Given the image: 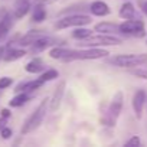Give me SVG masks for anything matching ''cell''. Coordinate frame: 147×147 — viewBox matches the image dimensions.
I'll return each mask as SVG.
<instances>
[{
    "instance_id": "6da1fadb",
    "label": "cell",
    "mask_w": 147,
    "mask_h": 147,
    "mask_svg": "<svg viewBox=\"0 0 147 147\" xmlns=\"http://www.w3.org/2000/svg\"><path fill=\"white\" fill-rule=\"evenodd\" d=\"M48 110H49V98H45L39 102L36 110L25 120V123L22 125V130H20V134L25 136V134H29V133H33L35 130H38L40 127V124L43 123Z\"/></svg>"
},
{
    "instance_id": "7a4b0ae2",
    "label": "cell",
    "mask_w": 147,
    "mask_h": 147,
    "mask_svg": "<svg viewBox=\"0 0 147 147\" xmlns=\"http://www.w3.org/2000/svg\"><path fill=\"white\" fill-rule=\"evenodd\" d=\"M123 105H124V94H123V91H117L114 94V97H113L108 108H107L105 115L101 118L102 125L110 127V128L115 127V124H117V121H118V118L121 115Z\"/></svg>"
},
{
    "instance_id": "3957f363",
    "label": "cell",
    "mask_w": 147,
    "mask_h": 147,
    "mask_svg": "<svg viewBox=\"0 0 147 147\" xmlns=\"http://www.w3.org/2000/svg\"><path fill=\"white\" fill-rule=\"evenodd\" d=\"M110 65H114L117 68H134L147 63V53H123V55H115L110 56L107 59Z\"/></svg>"
},
{
    "instance_id": "277c9868",
    "label": "cell",
    "mask_w": 147,
    "mask_h": 147,
    "mask_svg": "<svg viewBox=\"0 0 147 147\" xmlns=\"http://www.w3.org/2000/svg\"><path fill=\"white\" fill-rule=\"evenodd\" d=\"M110 52L104 48H84V49H69L66 62L72 61H95L108 58Z\"/></svg>"
},
{
    "instance_id": "5b68a950",
    "label": "cell",
    "mask_w": 147,
    "mask_h": 147,
    "mask_svg": "<svg viewBox=\"0 0 147 147\" xmlns=\"http://www.w3.org/2000/svg\"><path fill=\"white\" fill-rule=\"evenodd\" d=\"M123 40L117 35H107V33H98V35H91L85 40L80 42V46L82 48H104V46H118L121 45Z\"/></svg>"
},
{
    "instance_id": "8992f818",
    "label": "cell",
    "mask_w": 147,
    "mask_h": 147,
    "mask_svg": "<svg viewBox=\"0 0 147 147\" xmlns=\"http://www.w3.org/2000/svg\"><path fill=\"white\" fill-rule=\"evenodd\" d=\"M91 22H92L91 16H88L85 13H71V15H63L61 19H58L55 23V28L58 30H62V29H68V28L87 26Z\"/></svg>"
},
{
    "instance_id": "52a82bcc",
    "label": "cell",
    "mask_w": 147,
    "mask_h": 147,
    "mask_svg": "<svg viewBox=\"0 0 147 147\" xmlns=\"http://www.w3.org/2000/svg\"><path fill=\"white\" fill-rule=\"evenodd\" d=\"M120 32L128 38H144L147 35L146 25L141 19H130L120 23Z\"/></svg>"
},
{
    "instance_id": "ba28073f",
    "label": "cell",
    "mask_w": 147,
    "mask_h": 147,
    "mask_svg": "<svg viewBox=\"0 0 147 147\" xmlns=\"http://www.w3.org/2000/svg\"><path fill=\"white\" fill-rule=\"evenodd\" d=\"M56 45H63V39L52 38V36H48V35L45 33L43 36H40V38L30 46V51H32L33 53H39V52H43L45 49L52 48V46H56Z\"/></svg>"
},
{
    "instance_id": "9c48e42d",
    "label": "cell",
    "mask_w": 147,
    "mask_h": 147,
    "mask_svg": "<svg viewBox=\"0 0 147 147\" xmlns=\"http://www.w3.org/2000/svg\"><path fill=\"white\" fill-rule=\"evenodd\" d=\"M65 88H66V82L65 81H59L58 85L53 88V92L49 98V111L55 113L61 104H62V98H63V94H65Z\"/></svg>"
},
{
    "instance_id": "30bf717a",
    "label": "cell",
    "mask_w": 147,
    "mask_h": 147,
    "mask_svg": "<svg viewBox=\"0 0 147 147\" xmlns=\"http://www.w3.org/2000/svg\"><path fill=\"white\" fill-rule=\"evenodd\" d=\"M146 101H147V92L144 90H137L133 95V100H131V107H133V111H134V115L140 120L143 117V111H144V107H146Z\"/></svg>"
},
{
    "instance_id": "8fae6325",
    "label": "cell",
    "mask_w": 147,
    "mask_h": 147,
    "mask_svg": "<svg viewBox=\"0 0 147 147\" xmlns=\"http://www.w3.org/2000/svg\"><path fill=\"white\" fill-rule=\"evenodd\" d=\"M118 16L124 20H130V19H141L138 15L137 7L130 2V0H125V2L121 5L120 10H118Z\"/></svg>"
},
{
    "instance_id": "7c38bea8",
    "label": "cell",
    "mask_w": 147,
    "mask_h": 147,
    "mask_svg": "<svg viewBox=\"0 0 147 147\" xmlns=\"http://www.w3.org/2000/svg\"><path fill=\"white\" fill-rule=\"evenodd\" d=\"M90 13L97 18H105L111 13V9L102 0H94L92 3H90Z\"/></svg>"
},
{
    "instance_id": "4fadbf2b",
    "label": "cell",
    "mask_w": 147,
    "mask_h": 147,
    "mask_svg": "<svg viewBox=\"0 0 147 147\" xmlns=\"http://www.w3.org/2000/svg\"><path fill=\"white\" fill-rule=\"evenodd\" d=\"M30 10H32L30 0H16L15 6H13V16H15V19H22Z\"/></svg>"
},
{
    "instance_id": "5bb4252c",
    "label": "cell",
    "mask_w": 147,
    "mask_h": 147,
    "mask_svg": "<svg viewBox=\"0 0 147 147\" xmlns=\"http://www.w3.org/2000/svg\"><path fill=\"white\" fill-rule=\"evenodd\" d=\"M94 32L107 33V35H120V25L114 22H100L94 26Z\"/></svg>"
},
{
    "instance_id": "9a60e30c",
    "label": "cell",
    "mask_w": 147,
    "mask_h": 147,
    "mask_svg": "<svg viewBox=\"0 0 147 147\" xmlns=\"http://www.w3.org/2000/svg\"><path fill=\"white\" fill-rule=\"evenodd\" d=\"M43 84L45 82L40 78H36V80H32V81H23V82L16 85L15 92H33V91L39 90Z\"/></svg>"
},
{
    "instance_id": "2e32d148",
    "label": "cell",
    "mask_w": 147,
    "mask_h": 147,
    "mask_svg": "<svg viewBox=\"0 0 147 147\" xmlns=\"http://www.w3.org/2000/svg\"><path fill=\"white\" fill-rule=\"evenodd\" d=\"M45 62L42 58L36 56V58H32L26 65H25V71L28 74H42L45 71Z\"/></svg>"
},
{
    "instance_id": "e0dca14e",
    "label": "cell",
    "mask_w": 147,
    "mask_h": 147,
    "mask_svg": "<svg viewBox=\"0 0 147 147\" xmlns=\"http://www.w3.org/2000/svg\"><path fill=\"white\" fill-rule=\"evenodd\" d=\"M45 33L42 32V30H30V32H28L26 35H23V36H20L19 38V40H18V45H20V46H32L40 36H43Z\"/></svg>"
},
{
    "instance_id": "ac0fdd59",
    "label": "cell",
    "mask_w": 147,
    "mask_h": 147,
    "mask_svg": "<svg viewBox=\"0 0 147 147\" xmlns=\"http://www.w3.org/2000/svg\"><path fill=\"white\" fill-rule=\"evenodd\" d=\"M68 53H69V49L65 48L63 45H56V46H52L49 49V56L52 59H56V61H61V62H66Z\"/></svg>"
},
{
    "instance_id": "d6986e66",
    "label": "cell",
    "mask_w": 147,
    "mask_h": 147,
    "mask_svg": "<svg viewBox=\"0 0 147 147\" xmlns=\"http://www.w3.org/2000/svg\"><path fill=\"white\" fill-rule=\"evenodd\" d=\"M25 55H26V51L25 49H22V48H10V49L5 51L3 61L5 62H15V61L22 59Z\"/></svg>"
},
{
    "instance_id": "ffe728a7",
    "label": "cell",
    "mask_w": 147,
    "mask_h": 147,
    "mask_svg": "<svg viewBox=\"0 0 147 147\" xmlns=\"http://www.w3.org/2000/svg\"><path fill=\"white\" fill-rule=\"evenodd\" d=\"M48 13H46V6L40 5V3H33L32 7V20L35 23H40L46 19Z\"/></svg>"
},
{
    "instance_id": "44dd1931",
    "label": "cell",
    "mask_w": 147,
    "mask_h": 147,
    "mask_svg": "<svg viewBox=\"0 0 147 147\" xmlns=\"http://www.w3.org/2000/svg\"><path fill=\"white\" fill-rule=\"evenodd\" d=\"M29 100H30V92H16V95L9 101V105L18 108V107L25 105Z\"/></svg>"
},
{
    "instance_id": "7402d4cb",
    "label": "cell",
    "mask_w": 147,
    "mask_h": 147,
    "mask_svg": "<svg viewBox=\"0 0 147 147\" xmlns=\"http://www.w3.org/2000/svg\"><path fill=\"white\" fill-rule=\"evenodd\" d=\"M92 32L94 30H91V29H87L85 26H78V28H75L72 30V33H71V36L74 38V39H77V40H85L87 38H90L91 35H92Z\"/></svg>"
},
{
    "instance_id": "603a6c76",
    "label": "cell",
    "mask_w": 147,
    "mask_h": 147,
    "mask_svg": "<svg viewBox=\"0 0 147 147\" xmlns=\"http://www.w3.org/2000/svg\"><path fill=\"white\" fill-rule=\"evenodd\" d=\"M59 77V72H58V69H53V68H49V69H45L42 74H40V80L46 84V82H51V81H53V80H56Z\"/></svg>"
},
{
    "instance_id": "cb8c5ba5",
    "label": "cell",
    "mask_w": 147,
    "mask_h": 147,
    "mask_svg": "<svg viewBox=\"0 0 147 147\" xmlns=\"http://www.w3.org/2000/svg\"><path fill=\"white\" fill-rule=\"evenodd\" d=\"M131 75L137 77V78H141V80H147V68H143L141 65L140 66H134V68H130L128 71Z\"/></svg>"
},
{
    "instance_id": "d4e9b609",
    "label": "cell",
    "mask_w": 147,
    "mask_h": 147,
    "mask_svg": "<svg viewBox=\"0 0 147 147\" xmlns=\"http://www.w3.org/2000/svg\"><path fill=\"white\" fill-rule=\"evenodd\" d=\"M12 84H13V80H12L10 77L0 78V90H6V88H9Z\"/></svg>"
},
{
    "instance_id": "484cf974",
    "label": "cell",
    "mask_w": 147,
    "mask_h": 147,
    "mask_svg": "<svg viewBox=\"0 0 147 147\" xmlns=\"http://www.w3.org/2000/svg\"><path fill=\"white\" fill-rule=\"evenodd\" d=\"M140 144H141V138H140L138 136H133L128 141H125V146H130V147H131V146H136V147H137V146H140Z\"/></svg>"
},
{
    "instance_id": "4316f807",
    "label": "cell",
    "mask_w": 147,
    "mask_h": 147,
    "mask_svg": "<svg viewBox=\"0 0 147 147\" xmlns=\"http://www.w3.org/2000/svg\"><path fill=\"white\" fill-rule=\"evenodd\" d=\"M137 5H138V9L141 10V13L144 16H147V0H137Z\"/></svg>"
},
{
    "instance_id": "83f0119b",
    "label": "cell",
    "mask_w": 147,
    "mask_h": 147,
    "mask_svg": "<svg viewBox=\"0 0 147 147\" xmlns=\"http://www.w3.org/2000/svg\"><path fill=\"white\" fill-rule=\"evenodd\" d=\"M0 136H2V138H3V140H7V138H10V137H12V130L6 125L2 131H0Z\"/></svg>"
},
{
    "instance_id": "f1b7e54d",
    "label": "cell",
    "mask_w": 147,
    "mask_h": 147,
    "mask_svg": "<svg viewBox=\"0 0 147 147\" xmlns=\"http://www.w3.org/2000/svg\"><path fill=\"white\" fill-rule=\"evenodd\" d=\"M55 2H58V0H35L33 3H40V5L48 6V5H52V3H55Z\"/></svg>"
},
{
    "instance_id": "f546056e",
    "label": "cell",
    "mask_w": 147,
    "mask_h": 147,
    "mask_svg": "<svg viewBox=\"0 0 147 147\" xmlns=\"http://www.w3.org/2000/svg\"><path fill=\"white\" fill-rule=\"evenodd\" d=\"M0 115L5 117V118H9V117L12 115V113H10V110H9V108H3L2 111H0Z\"/></svg>"
},
{
    "instance_id": "4dcf8cb0",
    "label": "cell",
    "mask_w": 147,
    "mask_h": 147,
    "mask_svg": "<svg viewBox=\"0 0 147 147\" xmlns=\"http://www.w3.org/2000/svg\"><path fill=\"white\" fill-rule=\"evenodd\" d=\"M6 123H7V118H5V117L0 115V131H2V130L6 127Z\"/></svg>"
},
{
    "instance_id": "1f68e13d",
    "label": "cell",
    "mask_w": 147,
    "mask_h": 147,
    "mask_svg": "<svg viewBox=\"0 0 147 147\" xmlns=\"http://www.w3.org/2000/svg\"><path fill=\"white\" fill-rule=\"evenodd\" d=\"M3 55H5V46H0V59H3Z\"/></svg>"
}]
</instances>
